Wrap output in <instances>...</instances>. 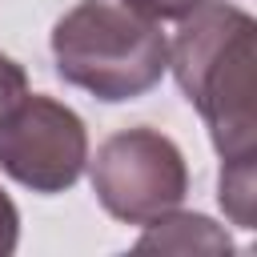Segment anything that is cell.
<instances>
[{
  "instance_id": "cell-1",
  "label": "cell",
  "mask_w": 257,
  "mask_h": 257,
  "mask_svg": "<svg viewBox=\"0 0 257 257\" xmlns=\"http://www.w3.org/2000/svg\"><path fill=\"white\" fill-rule=\"evenodd\" d=\"M169 68L185 100L209 124L221 165L257 153V20L225 0H201L181 16L169 44Z\"/></svg>"
},
{
  "instance_id": "cell-2",
  "label": "cell",
  "mask_w": 257,
  "mask_h": 257,
  "mask_svg": "<svg viewBox=\"0 0 257 257\" xmlns=\"http://www.w3.org/2000/svg\"><path fill=\"white\" fill-rule=\"evenodd\" d=\"M56 76L96 100H137L161 84L169 68V40L157 20L112 4L80 0L52 24Z\"/></svg>"
},
{
  "instance_id": "cell-3",
  "label": "cell",
  "mask_w": 257,
  "mask_h": 257,
  "mask_svg": "<svg viewBox=\"0 0 257 257\" xmlns=\"http://www.w3.org/2000/svg\"><path fill=\"white\" fill-rule=\"evenodd\" d=\"M92 193L124 225H149L189 193V165L173 137L137 124L112 133L92 157Z\"/></svg>"
},
{
  "instance_id": "cell-4",
  "label": "cell",
  "mask_w": 257,
  "mask_h": 257,
  "mask_svg": "<svg viewBox=\"0 0 257 257\" xmlns=\"http://www.w3.org/2000/svg\"><path fill=\"white\" fill-rule=\"evenodd\" d=\"M88 165L84 120L44 96L24 92L0 116V169L32 193H64L80 181Z\"/></svg>"
},
{
  "instance_id": "cell-5",
  "label": "cell",
  "mask_w": 257,
  "mask_h": 257,
  "mask_svg": "<svg viewBox=\"0 0 257 257\" xmlns=\"http://www.w3.org/2000/svg\"><path fill=\"white\" fill-rule=\"evenodd\" d=\"M157 229H149L137 249H169V253H233L229 233H221L209 217L201 213H165L157 221H149Z\"/></svg>"
},
{
  "instance_id": "cell-6",
  "label": "cell",
  "mask_w": 257,
  "mask_h": 257,
  "mask_svg": "<svg viewBox=\"0 0 257 257\" xmlns=\"http://www.w3.org/2000/svg\"><path fill=\"white\" fill-rule=\"evenodd\" d=\"M217 197H221L225 213L233 217V225L253 229V161H229V165H221Z\"/></svg>"
},
{
  "instance_id": "cell-7",
  "label": "cell",
  "mask_w": 257,
  "mask_h": 257,
  "mask_svg": "<svg viewBox=\"0 0 257 257\" xmlns=\"http://www.w3.org/2000/svg\"><path fill=\"white\" fill-rule=\"evenodd\" d=\"M24 92H28V76H24V68H20L12 56L0 52V116H4Z\"/></svg>"
},
{
  "instance_id": "cell-8",
  "label": "cell",
  "mask_w": 257,
  "mask_h": 257,
  "mask_svg": "<svg viewBox=\"0 0 257 257\" xmlns=\"http://www.w3.org/2000/svg\"><path fill=\"white\" fill-rule=\"evenodd\" d=\"M201 0H124V8L149 16V20H181L185 12H193Z\"/></svg>"
},
{
  "instance_id": "cell-9",
  "label": "cell",
  "mask_w": 257,
  "mask_h": 257,
  "mask_svg": "<svg viewBox=\"0 0 257 257\" xmlns=\"http://www.w3.org/2000/svg\"><path fill=\"white\" fill-rule=\"evenodd\" d=\"M20 241V213L12 205V197L0 189V257H8Z\"/></svg>"
}]
</instances>
